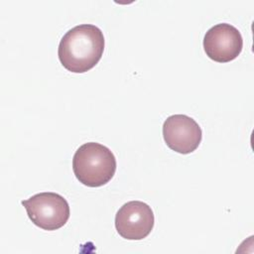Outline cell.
<instances>
[{
	"instance_id": "obj_5",
	"label": "cell",
	"mask_w": 254,
	"mask_h": 254,
	"mask_svg": "<svg viewBox=\"0 0 254 254\" xmlns=\"http://www.w3.org/2000/svg\"><path fill=\"white\" fill-rule=\"evenodd\" d=\"M242 49L241 33L228 23L212 26L203 38V50L206 56L217 63H228L235 60Z\"/></svg>"
},
{
	"instance_id": "obj_6",
	"label": "cell",
	"mask_w": 254,
	"mask_h": 254,
	"mask_svg": "<svg viewBox=\"0 0 254 254\" xmlns=\"http://www.w3.org/2000/svg\"><path fill=\"white\" fill-rule=\"evenodd\" d=\"M163 137L173 151L190 154L199 146L202 131L193 118L185 114H174L164 121Z\"/></svg>"
},
{
	"instance_id": "obj_2",
	"label": "cell",
	"mask_w": 254,
	"mask_h": 254,
	"mask_svg": "<svg viewBox=\"0 0 254 254\" xmlns=\"http://www.w3.org/2000/svg\"><path fill=\"white\" fill-rule=\"evenodd\" d=\"M116 159L106 146L87 142L81 145L72 158V171L82 185L97 188L106 185L115 175Z\"/></svg>"
},
{
	"instance_id": "obj_4",
	"label": "cell",
	"mask_w": 254,
	"mask_h": 254,
	"mask_svg": "<svg viewBox=\"0 0 254 254\" xmlns=\"http://www.w3.org/2000/svg\"><path fill=\"white\" fill-rule=\"evenodd\" d=\"M155 216L151 206L140 200L124 203L116 212L115 228L118 234L128 240H142L152 231Z\"/></svg>"
},
{
	"instance_id": "obj_1",
	"label": "cell",
	"mask_w": 254,
	"mask_h": 254,
	"mask_svg": "<svg viewBox=\"0 0 254 254\" xmlns=\"http://www.w3.org/2000/svg\"><path fill=\"white\" fill-rule=\"evenodd\" d=\"M102 31L92 24H80L68 30L61 39L58 56L68 71L83 73L94 67L104 51Z\"/></svg>"
},
{
	"instance_id": "obj_3",
	"label": "cell",
	"mask_w": 254,
	"mask_h": 254,
	"mask_svg": "<svg viewBox=\"0 0 254 254\" xmlns=\"http://www.w3.org/2000/svg\"><path fill=\"white\" fill-rule=\"evenodd\" d=\"M31 221L38 227L53 231L63 227L69 218L67 200L56 192H40L21 201Z\"/></svg>"
}]
</instances>
